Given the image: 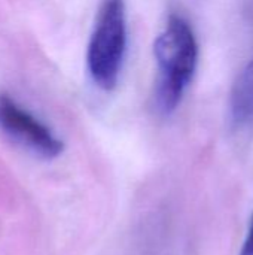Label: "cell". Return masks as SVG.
<instances>
[{
	"mask_svg": "<svg viewBox=\"0 0 253 255\" xmlns=\"http://www.w3.org/2000/svg\"><path fill=\"white\" fill-rule=\"evenodd\" d=\"M158 79L155 106L161 114H171L180 103L198 61L195 34L186 19L171 15L155 40Z\"/></svg>",
	"mask_w": 253,
	"mask_h": 255,
	"instance_id": "6da1fadb",
	"label": "cell"
},
{
	"mask_svg": "<svg viewBox=\"0 0 253 255\" xmlns=\"http://www.w3.org/2000/svg\"><path fill=\"white\" fill-rule=\"evenodd\" d=\"M0 130L18 145L43 158H55L64 148L49 127L7 94H0Z\"/></svg>",
	"mask_w": 253,
	"mask_h": 255,
	"instance_id": "3957f363",
	"label": "cell"
},
{
	"mask_svg": "<svg viewBox=\"0 0 253 255\" xmlns=\"http://www.w3.org/2000/svg\"><path fill=\"white\" fill-rule=\"evenodd\" d=\"M127 46L124 0H104L88 48V69L94 82L112 90L121 72Z\"/></svg>",
	"mask_w": 253,
	"mask_h": 255,
	"instance_id": "7a4b0ae2",
	"label": "cell"
},
{
	"mask_svg": "<svg viewBox=\"0 0 253 255\" xmlns=\"http://www.w3.org/2000/svg\"><path fill=\"white\" fill-rule=\"evenodd\" d=\"M249 7L252 9V12H253V0H249Z\"/></svg>",
	"mask_w": 253,
	"mask_h": 255,
	"instance_id": "8992f818",
	"label": "cell"
},
{
	"mask_svg": "<svg viewBox=\"0 0 253 255\" xmlns=\"http://www.w3.org/2000/svg\"><path fill=\"white\" fill-rule=\"evenodd\" d=\"M240 255H253V217L252 221H251V226H249L248 238H246V241L243 244V248H242Z\"/></svg>",
	"mask_w": 253,
	"mask_h": 255,
	"instance_id": "5b68a950",
	"label": "cell"
},
{
	"mask_svg": "<svg viewBox=\"0 0 253 255\" xmlns=\"http://www.w3.org/2000/svg\"><path fill=\"white\" fill-rule=\"evenodd\" d=\"M230 115L236 126L253 121V58L234 81L230 96Z\"/></svg>",
	"mask_w": 253,
	"mask_h": 255,
	"instance_id": "277c9868",
	"label": "cell"
}]
</instances>
